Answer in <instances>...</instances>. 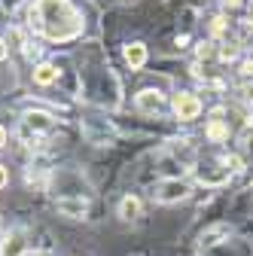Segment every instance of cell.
Masks as SVG:
<instances>
[{
    "instance_id": "11",
    "label": "cell",
    "mask_w": 253,
    "mask_h": 256,
    "mask_svg": "<svg viewBox=\"0 0 253 256\" xmlns=\"http://www.w3.org/2000/svg\"><path fill=\"white\" fill-rule=\"evenodd\" d=\"M208 140H214V144L229 140V128L223 125V119H210L208 122Z\"/></svg>"
},
{
    "instance_id": "14",
    "label": "cell",
    "mask_w": 253,
    "mask_h": 256,
    "mask_svg": "<svg viewBox=\"0 0 253 256\" xmlns=\"http://www.w3.org/2000/svg\"><path fill=\"white\" fill-rule=\"evenodd\" d=\"M241 74H244V76H253V61H244V64H241Z\"/></svg>"
},
{
    "instance_id": "8",
    "label": "cell",
    "mask_w": 253,
    "mask_h": 256,
    "mask_svg": "<svg viewBox=\"0 0 253 256\" xmlns=\"http://www.w3.org/2000/svg\"><path fill=\"white\" fill-rule=\"evenodd\" d=\"M122 55H125V64H128L132 70H140L146 64V46L144 43H128L122 49Z\"/></svg>"
},
{
    "instance_id": "15",
    "label": "cell",
    "mask_w": 253,
    "mask_h": 256,
    "mask_svg": "<svg viewBox=\"0 0 253 256\" xmlns=\"http://www.w3.org/2000/svg\"><path fill=\"white\" fill-rule=\"evenodd\" d=\"M6 183H10V174H6V168H4V165H0V189H4Z\"/></svg>"
},
{
    "instance_id": "10",
    "label": "cell",
    "mask_w": 253,
    "mask_h": 256,
    "mask_svg": "<svg viewBox=\"0 0 253 256\" xmlns=\"http://www.w3.org/2000/svg\"><path fill=\"white\" fill-rule=\"evenodd\" d=\"M55 80H58V68H55L52 61H43V64L34 68V82L37 86H52Z\"/></svg>"
},
{
    "instance_id": "19",
    "label": "cell",
    "mask_w": 253,
    "mask_h": 256,
    "mask_svg": "<svg viewBox=\"0 0 253 256\" xmlns=\"http://www.w3.org/2000/svg\"><path fill=\"white\" fill-rule=\"evenodd\" d=\"M226 4H229V6H238V4H241V0H226Z\"/></svg>"
},
{
    "instance_id": "13",
    "label": "cell",
    "mask_w": 253,
    "mask_h": 256,
    "mask_svg": "<svg viewBox=\"0 0 253 256\" xmlns=\"http://www.w3.org/2000/svg\"><path fill=\"white\" fill-rule=\"evenodd\" d=\"M241 101H247V104L253 101V86H244V88H241Z\"/></svg>"
},
{
    "instance_id": "7",
    "label": "cell",
    "mask_w": 253,
    "mask_h": 256,
    "mask_svg": "<svg viewBox=\"0 0 253 256\" xmlns=\"http://www.w3.org/2000/svg\"><path fill=\"white\" fill-rule=\"evenodd\" d=\"M22 125L30 128V132H49V128H52V116L43 113V110H28L24 119H22Z\"/></svg>"
},
{
    "instance_id": "1",
    "label": "cell",
    "mask_w": 253,
    "mask_h": 256,
    "mask_svg": "<svg viewBox=\"0 0 253 256\" xmlns=\"http://www.w3.org/2000/svg\"><path fill=\"white\" fill-rule=\"evenodd\" d=\"M28 24L52 43H68L82 34V16L70 0H34L28 10Z\"/></svg>"
},
{
    "instance_id": "4",
    "label": "cell",
    "mask_w": 253,
    "mask_h": 256,
    "mask_svg": "<svg viewBox=\"0 0 253 256\" xmlns=\"http://www.w3.org/2000/svg\"><path fill=\"white\" fill-rule=\"evenodd\" d=\"M24 250H28V241H24V232L18 229L0 238V256H24Z\"/></svg>"
},
{
    "instance_id": "17",
    "label": "cell",
    "mask_w": 253,
    "mask_h": 256,
    "mask_svg": "<svg viewBox=\"0 0 253 256\" xmlns=\"http://www.w3.org/2000/svg\"><path fill=\"white\" fill-rule=\"evenodd\" d=\"M4 146H6V128L0 125V150H4Z\"/></svg>"
},
{
    "instance_id": "18",
    "label": "cell",
    "mask_w": 253,
    "mask_h": 256,
    "mask_svg": "<svg viewBox=\"0 0 253 256\" xmlns=\"http://www.w3.org/2000/svg\"><path fill=\"white\" fill-rule=\"evenodd\" d=\"M6 58V43H4V37H0V61Z\"/></svg>"
},
{
    "instance_id": "2",
    "label": "cell",
    "mask_w": 253,
    "mask_h": 256,
    "mask_svg": "<svg viewBox=\"0 0 253 256\" xmlns=\"http://www.w3.org/2000/svg\"><path fill=\"white\" fill-rule=\"evenodd\" d=\"M189 192H192V186H189L186 180L171 177V180H162L159 186H156V202H162V204H174V202H183Z\"/></svg>"
},
{
    "instance_id": "5",
    "label": "cell",
    "mask_w": 253,
    "mask_h": 256,
    "mask_svg": "<svg viewBox=\"0 0 253 256\" xmlns=\"http://www.w3.org/2000/svg\"><path fill=\"white\" fill-rule=\"evenodd\" d=\"M134 104H138L140 113H159L165 107V94L156 92V88H144V92H138V101Z\"/></svg>"
},
{
    "instance_id": "6",
    "label": "cell",
    "mask_w": 253,
    "mask_h": 256,
    "mask_svg": "<svg viewBox=\"0 0 253 256\" xmlns=\"http://www.w3.org/2000/svg\"><path fill=\"white\" fill-rule=\"evenodd\" d=\"M58 210L64 214V216L80 220V216H86V214H88V198H82V196H68V198H58Z\"/></svg>"
},
{
    "instance_id": "9",
    "label": "cell",
    "mask_w": 253,
    "mask_h": 256,
    "mask_svg": "<svg viewBox=\"0 0 253 256\" xmlns=\"http://www.w3.org/2000/svg\"><path fill=\"white\" fill-rule=\"evenodd\" d=\"M119 216L125 220V222H132V220H138L140 216V198L138 196H125V198H119Z\"/></svg>"
},
{
    "instance_id": "16",
    "label": "cell",
    "mask_w": 253,
    "mask_h": 256,
    "mask_svg": "<svg viewBox=\"0 0 253 256\" xmlns=\"http://www.w3.org/2000/svg\"><path fill=\"white\" fill-rule=\"evenodd\" d=\"M198 55H202V58H210V55H214V49H210V46H198Z\"/></svg>"
},
{
    "instance_id": "3",
    "label": "cell",
    "mask_w": 253,
    "mask_h": 256,
    "mask_svg": "<svg viewBox=\"0 0 253 256\" xmlns=\"http://www.w3.org/2000/svg\"><path fill=\"white\" fill-rule=\"evenodd\" d=\"M171 107H174L177 119H183V122H192V119H198V113H202V101L196 98L192 92H177L174 101H171Z\"/></svg>"
},
{
    "instance_id": "12",
    "label": "cell",
    "mask_w": 253,
    "mask_h": 256,
    "mask_svg": "<svg viewBox=\"0 0 253 256\" xmlns=\"http://www.w3.org/2000/svg\"><path fill=\"white\" fill-rule=\"evenodd\" d=\"M238 55V49L235 46H223V49H220V58H223V61H232Z\"/></svg>"
}]
</instances>
